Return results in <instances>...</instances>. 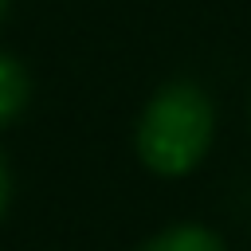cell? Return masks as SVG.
Returning a JSON list of instances; mask_svg holds the SVG:
<instances>
[{"label":"cell","instance_id":"obj_1","mask_svg":"<svg viewBox=\"0 0 251 251\" xmlns=\"http://www.w3.org/2000/svg\"><path fill=\"white\" fill-rule=\"evenodd\" d=\"M212 141V102L192 82H169L137 122V153L161 176L188 173Z\"/></svg>","mask_w":251,"mask_h":251},{"label":"cell","instance_id":"obj_2","mask_svg":"<svg viewBox=\"0 0 251 251\" xmlns=\"http://www.w3.org/2000/svg\"><path fill=\"white\" fill-rule=\"evenodd\" d=\"M141 251H224V243H220L216 231L184 224V227H169V231L153 235Z\"/></svg>","mask_w":251,"mask_h":251},{"label":"cell","instance_id":"obj_3","mask_svg":"<svg viewBox=\"0 0 251 251\" xmlns=\"http://www.w3.org/2000/svg\"><path fill=\"white\" fill-rule=\"evenodd\" d=\"M27 102V75L16 59L0 55V126L12 122Z\"/></svg>","mask_w":251,"mask_h":251},{"label":"cell","instance_id":"obj_4","mask_svg":"<svg viewBox=\"0 0 251 251\" xmlns=\"http://www.w3.org/2000/svg\"><path fill=\"white\" fill-rule=\"evenodd\" d=\"M8 192H12V180H8V169H4V161H0V212L8 208Z\"/></svg>","mask_w":251,"mask_h":251},{"label":"cell","instance_id":"obj_5","mask_svg":"<svg viewBox=\"0 0 251 251\" xmlns=\"http://www.w3.org/2000/svg\"><path fill=\"white\" fill-rule=\"evenodd\" d=\"M4 8H8V0H0V16H4Z\"/></svg>","mask_w":251,"mask_h":251}]
</instances>
